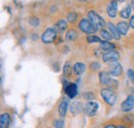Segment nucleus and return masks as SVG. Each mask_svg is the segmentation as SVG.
Returning a JSON list of instances; mask_svg holds the SVG:
<instances>
[{
	"label": "nucleus",
	"mask_w": 134,
	"mask_h": 128,
	"mask_svg": "<svg viewBox=\"0 0 134 128\" xmlns=\"http://www.w3.org/2000/svg\"><path fill=\"white\" fill-rule=\"evenodd\" d=\"M63 73L65 77H70L71 76V66L69 63H66L64 68H63Z\"/></svg>",
	"instance_id": "obj_23"
},
{
	"label": "nucleus",
	"mask_w": 134,
	"mask_h": 128,
	"mask_svg": "<svg viewBox=\"0 0 134 128\" xmlns=\"http://www.w3.org/2000/svg\"><path fill=\"white\" fill-rule=\"evenodd\" d=\"M129 24H130V26L134 28V16L131 17V19H130V22H129Z\"/></svg>",
	"instance_id": "obj_32"
},
{
	"label": "nucleus",
	"mask_w": 134,
	"mask_h": 128,
	"mask_svg": "<svg viewBox=\"0 0 134 128\" xmlns=\"http://www.w3.org/2000/svg\"><path fill=\"white\" fill-rule=\"evenodd\" d=\"M86 70V65L82 62H77V63L74 64L73 66V71L77 74V76H81L84 73V71Z\"/></svg>",
	"instance_id": "obj_16"
},
{
	"label": "nucleus",
	"mask_w": 134,
	"mask_h": 128,
	"mask_svg": "<svg viewBox=\"0 0 134 128\" xmlns=\"http://www.w3.org/2000/svg\"><path fill=\"white\" fill-rule=\"evenodd\" d=\"M107 26H108V29H109L110 33L113 34L114 38H115V39H120V38H121V33L119 31L118 27H116L111 22H109V23L107 24Z\"/></svg>",
	"instance_id": "obj_12"
},
{
	"label": "nucleus",
	"mask_w": 134,
	"mask_h": 128,
	"mask_svg": "<svg viewBox=\"0 0 134 128\" xmlns=\"http://www.w3.org/2000/svg\"><path fill=\"white\" fill-rule=\"evenodd\" d=\"M117 27L122 35H126V34L128 33V30H129V25H128V23H126V22H120V23L118 24Z\"/></svg>",
	"instance_id": "obj_18"
},
{
	"label": "nucleus",
	"mask_w": 134,
	"mask_h": 128,
	"mask_svg": "<svg viewBox=\"0 0 134 128\" xmlns=\"http://www.w3.org/2000/svg\"><path fill=\"white\" fill-rule=\"evenodd\" d=\"M101 36L103 37V39L104 40H111L113 38H114V36H113V34H110V33H108V32L106 31V30H101Z\"/></svg>",
	"instance_id": "obj_22"
},
{
	"label": "nucleus",
	"mask_w": 134,
	"mask_h": 128,
	"mask_svg": "<svg viewBox=\"0 0 134 128\" xmlns=\"http://www.w3.org/2000/svg\"><path fill=\"white\" fill-rule=\"evenodd\" d=\"M100 68V64L98 62H93L91 64V69L92 70H96V69H99Z\"/></svg>",
	"instance_id": "obj_29"
},
{
	"label": "nucleus",
	"mask_w": 134,
	"mask_h": 128,
	"mask_svg": "<svg viewBox=\"0 0 134 128\" xmlns=\"http://www.w3.org/2000/svg\"><path fill=\"white\" fill-rule=\"evenodd\" d=\"M67 20H68L69 22H71V23L75 22V20H76V14H75V13H70V14H68Z\"/></svg>",
	"instance_id": "obj_26"
},
{
	"label": "nucleus",
	"mask_w": 134,
	"mask_h": 128,
	"mask_svg": "<svg viewBox=\"0 0 134 128\" xmlns=\"http://www.w3.org/2000/svg\"><path fill=\"white\" fill-rule=\"evenodd\" d=\"M123 120L126 122V123H132L134 121V117H133V115H126L124 118H123Z\"/></svg>",
	"instance_id": "obj_24"
},
{
	"label": "nucleus",
	"mask_w": 134,
	"mask_h": 128,
	"mask_svg": "<svg viewBox=\"0 0 134 128\" xmlns=\"http://www.w3.org/2000/svg\"><path fill=\"white\" fill-rule=\"evenodd\" d=\"M83 110H84V108H83V105H82V103H81L80 101H75V102L71 103L70 111H71V113H72V114L76 115V114H79V113L82 112Z\"/></svg>",
	"instance_id": "obj_14"
},
{
	"label": "nucleus",
	"mask_w": 134,
	"mask_h": 128,
	"mask_svg": "<svg viewBox=\"0 0 134 128\" xmlns=\"http://www.w3.org/2000/svg\"><path fill=\"white\" fill-rule=\"evenodd\" d=\"M122 70H123L122 66L119 63H116V62H115V63L113 64V66L109 68V73H110V76H113V77H119V76L122 73Z\"/></svg>",
	"instance_id": "obj_10"
},
{
	"label": "nucleus",
	"mask_w": 134,
	"mask_h": 128,
	"mask_svg": "<svg viewBox=\"0 0 134 128\" xmlns=\"http://www.w3.org/2000/svg\"><path fill=\"white\" fill-rule=\"evenodd\" d=\"M118 2H124V0H118Z\"/></svg>",
	"instance_id": "obj_35"
},
{
	"label": "nucleus",
	"mask_w": 134,
	"mask_h": 128,
	"mask_svg": "<svg viewBox=\"0 0 134 128\" xmlns=\"http://www.w3.org/2000/svg\"><path fill=\"white\" fill-rule=\"evenodd\" d=\"M79 27H80V29L82 31L87 33V34H92V33H94L95 31H97L96 28L94 27V25L91 23V21L90 20H87V19H83L80 22Z\"/></svg>",
	"instance_id": "obj_3"
},
{
	"label": "nucleus",
	"mask_w": 134,
	"mask_h": 128,
	"mask_svg": "<svg viewBox=\"0 0 134 128\" xmlns=\"http://www.w3.org/2000/svg\"><path fill=\"white\" fill-rule=\"evenodd\" d=\"M132 7L134 8V0H132Z\"/></svg>",
	"instance_id": "obj_34"
},
{
	"label": "nucleus",
	"mask_w": 134,
	"mask_h": 128,
	"mask_svg": "<svg viewBox=\"0 0 134 128\" xmlns=\"http://www.w3.org/2000/svg\"><path fill=\"white\" fill-rule=\"evenodd\" d=\"M100 47L103 50H114L115 49V45L108 42V40H101L100 41Z\"/></svg>",
	"instance_id": "obj_19"
},
{
	"label": "nucleus",
	"mask_w": 134,
	"mask_h": 128,
	"mask_svg": "<svg viewBox=\"0 0 134 128\" xmlns=\"http://www.w3.org/2000/svg\"><path fill=\"white\" fill-rule=\"evenodd\" d=\"M76 37H77V32L75 31V30L71 29V30H69V31L67 32L66 34L67 40H74Z\"/></svg>",
	"instance_id": "obj_21"
},
{
	"label": "nucleus",
	"mask_w": 134,
	"mask_h": 128,
	"mask_svg": "<svg viewBox=\"0 0 134 128\" xmlns=\"http://www.w3.org/2000/svg\"><path fill=\"white\" fill-rule=\"evenodd\" d=\"M9 122H10V117H9V115L8 114H2L1 115V118H0V126L1 128H5L8 126V124H9Z\"/></svg>",
	"instance_id": "obj_15"
},
{
	"label": "nucleus",
	"mask_w": 134,
	"mask_h": 128,
	"mask_svg": "<svg viewBox=\"0 0 134 128\" xmlns=\"http://www.w3.org/2000/svg\"><path fill=\"white\" fill-rule=\"evenodd\" d=\"M67 28V23L64 20H60L57 22V24L55 25V30L57 32H60L62 33L63 31H65Z\"/></svg>",
	"instance_id": "obj_17"
},
{
	"label": "nucleus",
	"mask_w": 134,
	"mask_h": 128,
	"mask_svg": "<svg viewBox=\"0 0 134 128\" xmlns=\"http://www.w3.org/2000/svg\"><path fill=\"white\" fill-rule=\"evenodd\" d=\"M130 13H131V6H130V5H127L124 9H122V10H121L120 15H121L122 18L127 19V18H129V16H130Z\"/></svg>",
	"instance_id": "obj_20"
},
{
	"label": "nucleus",
	"mask_w": 134,
	"mask_h": 128,
	"mask_svg": "<svg viewBox=\"0 0 134 128\" xmlns=\"http://www.w3.org/2000/svg\"><path fill=\"white\" fill-rule=\"evenodd\" d=\"M56 35H57V31L53 28H49L47 29V31L44 32L41 36V40L44 44H51L56 39Z\"/></svg>",
	"instance_id": "obj_5"
},
{
	"label": "nucleus",
	"mask_w": 134,
	"mask_h": 128,
	"mask_svg": "<svg viewBox=\"0 0 134 128\" xmlns=\"http://www.w3.org/2000/svg\"><path fill=\"white\" fill-rule=\"evenodd\" d=\"M127 76H128L129 80L131 81V83H133L134 84V71H133V69H128V71H127Z\"/></svg>",
	"instance_id": "obj_28"
},
{
	"label": "nucleus",
	"mask_w": 134,
	"mask_h": 128,
	"mask_svg": "<svg viewBox=\"0 0 134 128\" xmlns=\"http://www.w3.org/2000/svg\"><path fill=\"white\" fill-rule=\"evenodd\" d=\"M88 19L91 21V23L94 25V27L96 28V30H99V29H102L105 25V22L104 20L101 18L98 14H96L95 12L91 10L88 13Z\"/></svg>",
	"instance_id": "obj_1"
},
{
	"label": "nucleus",
	"mask_w": 134,
	"mask_h": 128,
	"mask_svg": "<svg viewBox=\"0 0 134 128\" xmlns=\"http://www.w3.org/2000/svg\"><path fill=\"white\" fill-rule=\"evenodd\" d=\"M120 58V55H119V53L116 52V51H109V52H107V53H105L104 55H103V57H102V60L104 61V62H115V61H117L118 59Z\"/></svg>",
	"instance_id": "obj_7"
},
{
	"label": "nucleus",
	"mask_w": 134,
	"mask_h": 128,
	"mask_svg": "<svg viewBox=\"0 0 134 128\" xmlns=\"http://www.w3.org/2000/svg\"><path fill=\"white\" fill-rule=\"evenodd\" d=\"M64 126V122L61 120H58L55 122V127H63Z\"/></svg>",
	"instance_id": "obj_30"
},
{
	"label": "nucleus",
	"mask_w": 134,
	"mask_h": 128,
	"mask_svg": "<svg viewBox=\"0 0 134 128\" xmlns=\"http://www.w3.org/2000/svg\"><path fill=\"white\" fill-rule=\"evenodd\" d=\"M101 39L97 36H89L88 37V42H100Z\"/></svg>",
	"instance_id": "obj_27"
},
{
	"label": "nucleus",
	"mask_w": 134,
	"mask_h": 128,
	"mask_svg": "<svg viewBox=\"0 0 134 128\" xmlns=\"http://www.w3.org/2000/svg\"><path fill=\"white\" fill-rule=\"evenodd\" d=\"M67 109H68V101L67 100H62L60 105H59V109H58L60 117H65L66 116Z\"/></svg>",
	"instance_id": "obj_13"
},
{
	"label": "nucleus",
	"mask_w": 134,
	"mask_h": 128,
	"mask_svg": "<svg viewBox=\"0 0 134 128\" xmlns=\"http://www.w3.org/2000/svg\"><path fill=\"white\" fill-rule=\"evenodd\" d=\"M84 97L86 98V99H93V98H94V94L91 93V92H89V93H85Z\"/></svg>",
	"instance_id": "obj_31"
},
{
	"label": "nucleus",
	"mask_w": 134,
	"mask_h": 128,
	"mask_svg": "<svg viewBox=\"0 0 134 128\" xmlns=\"http://www.w3.org/2000/svg\"><path fill=\"white\" fill-rule=\"evenodd\" d=\"M80 1H83V2H85V1H87V0H80Z\"/></svg>",
	"instance_id": "obj_37"
},
{
	"label": "nucleus",
	"mask_w": 134,
	"mask_h": 128,
	"mask_svg": "<svg viewBox=\"0 0 134 128\" xmlns=\"http://www.w3.org/2000/svg\"><path fill=\"white\" fill-rule=\"evenodd\" d=\"M29 23L32 25V26H38L39 25V19L35 18V17H32L29 19Z\"/></svg>",
	"instance_id": "obj_25"
},
{
	"label": "nucleus",
	"mask_w": 134,
	"mask_h": 128,
	"mask_svg": "<svg viewBox=\"0 0 134 128\" xmlns=\"http://www.w3.org/2000/svg\"><path fill=\"white\" fill-rule=\"evenodd\" d=\"M99 80L102 85H113V80L110 79V77L107 72L101 71L99 73Z\"/></svg>",
	"instance_id": "obj_11"
},
{
	"label": "nucleus",
	"mask_w": 134,
	"mask_h": 128,
	"mask_svg": "<svg viewBox=\"0 0 134 128\" xmlns=\"http://www.w3.org/2000/svg\"><path fill=\"white\" fill-rule=\"evenodd\" d=\"M106 127H110V128H115V127H117V126H115V125H107Z\"/></svg>",
	"instance_id": "obj_33"
},
{
	"label": "nucleus",
	"mask_w": 134,
	"mask_h": 128,
	"mask_svg": "<svg viewBox=\"0 0 134 128\" xmlns=\"http://www.w3.org/2000/svg\"><path fill=\"white\" fill-rule=\"evenodd\" d=\"M98 103L97 102H93V101H88V103L85 105L84 112L88 117H93L96 115V113L98 111Z\"/></svg>",
	"instance_id": "obj_4"
},
{
	"label": "nucleus",
	"mask_w": 134,
	"mask_h": 128,
	"mask_svg": "<svg viewBox=\"0 0 134 128\" xmlns=\"http://www.w3.org/2000/svg\"><path fill=\"white\" fill-rule=\"evenodd\" d=\"M133 108H134V97L132 95L128 96L125 99V101L122 103V105H121V110L123 112H129Z\"/></svg>",
	"instance_id": "obj_6"
},
{
	"label": "nucleus",
	"mask_w": 134,
	"mask_h": 128,
	"mask_svg": "<svg viewBox=\"0 0 134 128\" xmlns=\"http://www.w3.org/2000/svg\"><path fill=\"white\" fill-rule=\"evenodd\" d=\"M101 96H102L103 100L109 105H114L117 101V95H116L115 91H113L110 89H102Z\"/></svg>",
	"instance_id": "obj_2"
},
{
	"label": "nucleus",
	"mask_w": 134,
	"mask_h": 128,
	"mask_svg": "<svg viewBox=\"0 0 134 128\" xmlns=\"http://www.w3.org/2000/svg\"><path fill=\"white\" fill-rule=\"evenodd\" d=\"M65 93L69 98H74L77 95V87L75 84H68L65 87Z\"/></svg>",
	"instance_id": "obj_8"
},
{
	"label": "nucleus",
	"mask_w": 134,
	"mask_h": 128,
	"mask_svg": "<svg viewBox=\"0 0 134 128\" xmlns=\"http://www.w3.org/2000/svg\"><path fill=\"white\" fill-rule=\"evenodd\" d=\"M118 13V2L116 0L110 1V3L107 6V15L110 18H116Z\"/></svg>",
	"instance_id": "obj_9"
},
{
	"label": "nucleus",
	"mask_w": 134,
	"mask_h": 128,
	"mask_svg": "<svg viewBox=\"0 0 134 128\" xmlns=\"http://www.w3.org/2000/svg\"><path fill=\"white\" fill-rule=\"evenodd\" d=\"M132 96L134 97V90H133V92H132Z\"/></svg>",
	"instance_id": "obj_36"
}]
</instances>
